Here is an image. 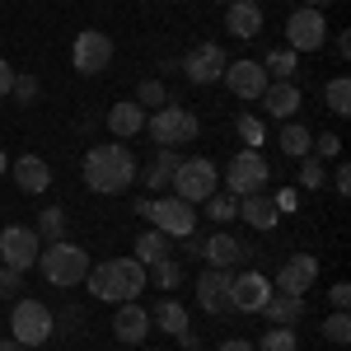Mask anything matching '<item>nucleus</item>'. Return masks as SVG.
<instances>
[{
    "label": "nucleus",
    "mask_w": 351,
    "mask_h": 351,
    "mask_svg": "<svg viewBox=\"0 0 351 351\" xmlns=\"http://www.w3.org/2000/svg\"><path fill=\"white\" fill-rule=\"evenodd\" d=\"M132 178H136V160H132V150H127L122 141H104V145H94V150L84 155V183L94 192H104V197L127 192Z\"/></svg>",
    "instance_id": "obj_1"
},
{
    "label": "nucleus",
    "mask_w": 351,
    "mask_h": 351,
    "mask_svg": "<svg viewBox=\"0 0 351 351\" xmlns=\"http://www.w3.org/2000/svg\"><path fill=\"white\" fill-rule=\"evenodd\" d=\"M84 281H89V291L99 300H108V304H127L145 291V267L136 263V258H112V263H99V267L84 271Z\"/></svg>",
    "instance_id": "obj_2"
},
{
    "label": "nucleus",
    "mask_w": 351,
    "mask_h": 351,
    "mask_svg": "<svg viewBox=\"0 0 351 351\" xmlns=\"http://www.w3.org/2000/svg\"><path fill=\"white\" fill-rule=\"evenodd\" d=\"M38 267H43V276L52 281V286H80L84 281V271H89V253H84L80 243H71V239H56L47 243L43 253H38Z\"/></svg>",
    "instance_id": "obj_3"
},
{
    "label": "nucleus",
    "mask_w": 351,
    "mask_h": 351,
    "mask_svg": "<svg viewBox=\"0 0 351 351\" xmlns=\"http://www.w3.org/2000/svg\"><path fill=\"white\" fill-rule=\"evenodd\" d=\"M145 132L155 136L160 150H178V145H188L192 136H197V117L188 108L164 104V108H155V117H145Z\"/></svg>",
    "instance_id": "obj_4"
},
{
    "label": "nucleus",
    "mask_w": 351,
    "mask_h": 351,
    "mask_svg": "<svg viewBox=\"0 0 351 351\" xmlns=\"http://www.w3.org/2000/svg\"><path fill=\"white\" fill-rule=\"evenodd\" d=\"M10 328H14V342L19 347H43L52 337V309L38 304V300H14Z\"/></svg>",
    "instance_id": "obj_5"
},
{
    "label": "nucleus",
    "mask_w": 351,
    "mask_h": 351,
    "mask_svg": "<svg viewBox=\"0 0 351 351\" xmlns=\"http://www.w3.org/2000/svg\"><path fill=\"white\" fill-rule=\"evenodd\" d=\"M169 188H173V197H183V202H192V206L206 202V197L216 192V164L202 160V155H197V160H183L178 169H173V183H169Z\"/></svg>",
    "instance_id": "obj_6"
},
{
    "label": "nucleus",
    "mask_w": 351,
    "mask_h": 351,
    "mask_svg": "<svg viewBox=\"0 0 351 351\" xmlns=\"http://www.w3.org/2000/svg\"><path fill=\"white\" fill-rule=\"evenodd\" d=\"M38 253H43L38 230H28V225H5V230H0V267L28 271L38 263Z\"/></svg>",
    "instance_id": "obj_7"
},
{
    "label": "nucleus",
    "mask_w": 351,
    "mask_h": 351,
    "mask_svg": "<svg viewBox=\"0 0 351 351\" xmlns=\"http://www.w3.org/2000/svg\"><path fill=\"white\" fill-rule=\"evenodd\" d=\"M150 225L169 234V239H188L192 230H197V211H192V202L183 197H160V202H150Z\"/></svg>",
    "instance_id": "obj_8"
},
{
    "label": "nucleus",
    "mask_w": 351,
    "mask_h": 351,
    "mask_svg": "<svg viewBox=\"0 0 351 351\" xmlns=\"http://www.w3.org/2000/svg\"><path fill=\"white\" fill-rule=\"evenodd\" d=\"M271 178L267 160L258 155V150H243L230 160V173H225V192L230 197H253V192H263V183Z\"/></svg>",
    "instance_id": "obj_9"
},
{
    "label": "nucleus",
    "mask_w": 351,
    "mask_h": 351,
    "mask_svg": "<svg viewBox=\"0 0 351 351\" xmlns=\"http://www.w3.org/2000/svg\"><path fill=\"white\" fill-rule=\"evenodd\" d=\"M328 38V19L324 10H309V5H300L295 14L286 19V47L291 52H319Z\"/></svg>",
    "instance_id": "obj_10"
},
{
    "label": "nucleus",
    "mask_w": 351,
    "mask_h": 351,
    "mask_svg": "<svg viewBox=\"0 0 351 351\" xmlns=\"http://www.w3.org/2000/svg\"><path fill=\"white\" fill-rule=\"evenodd\" d=\"M71 61H75L80 75H99V71H108V66H112V38H108V33H99V28H84L80 38H75V47H71Z\"/></svg>",
    "instance_id": "obj_11"
},
{
    "label": "nucleus",
    "mask_w": 351,
    "mask_h": 351,
    "mask_svg": "<svg viewBox=\"0 0 351 351\" xmlns=\"http://www.w3.org/2000/svg\"><path fill=\"white\" fill-rule=\"evenodd\" d=\"M178 66H183V75H188L192 84H216L220 75H225V66H230V56H225L220 43H202V47H192Z\"/></svg>",
    "instance_id": "obj_12"
},
{
    "label": "nucleus",
    "mask_w": 351,
    "mask_h": 351,
    "mask_svg": "<svg viewBox=\"0 0 351 351\" xmlns=\"http://www.w3.org/2000/svg\"><path fill=\"white\" fill-rule=\"evenodd\" d=\"M267 295H271V281L263 276V271L230 276V309H239V314H263Z\"/></svg>",
    "instance_id": "obj_13"
},
{
    "label": "nucleus",
    "mask_w": 351,
    "mask_h": 351,
    "mask_svg": "<svg viewBox=\"0 0 351 351\" xmlns=\"http://www.w3.org/2000/svg\"><path fill=\"white\" fill-rule=\"evenodd\" d=\"M220 80L230 84V94H234V99H263V89L271 84L267 71H263V61H230Z\"/></svg>",
    "instance_id": "obj_14"
},
{
    "label": "nucleus",
    "mask_w": 351,
    "mask_h": 351,
    "mask_svg": "<svg viewBox=\"0 0 351 351\" xmlns=\"http://www.w3.org/2000/svg\"><path fill=\"white\" fill-rule=\"evenodd\" d=\"M314 276H319V258L295 253V258H286L281 271H276V291H281V295H304V291L314 286Z\"/></svg>",
    "instance_id": "obj_15"
},
{
    "label": "nucleus",
    "mask_w": 351,
    "mask_h": 351,
    "mask_svg": "<svg viewBox=\"0 0 351 351\" xmlns=\"http://www.w3.org/2000/svg\"><path fill=\"white\" fill-rule=\"evenodd\" d=\"M197 304L206 314H230V271L220 267H206L202 281H197Z\"/></svg>",
    "instance_id": "obj_16"
},
{
    "label": "nucleus",
    "mask_w": 351,
    "mask_h": 351,
    "mask_svg": "<svg viewBox=\"0 0 351 351\" xmlns=\"http://www.w3.org/2000/svg\"><path fill=\"white\" fill-rule=\"evenodd\" d=\"M112 332H117V342L136 347V342L150 337V314H145L136 300H127V304H117V314H112Z\"/></svg>",
    "instance_id": "obj_17"
},
{
    "label": "nucleus",
    "mask_w": 351,
    "mask_h": 351,
    "mask_svg": "<svg viewBox=\"0 0 351 351\" xmlns=\"http://www.w3.org/2000/svg\"><path fill=\"white\" fill-rule=\"evenodd\" d=\"M225 28L234 38H258L263 33V5L258 0H230L225 5Z\"/></svg>",
    "instance_id": "obj_18"
},
{
    "label": "nucleus",
    "mask_w": 351,
    "mask_h": 351,
    "mask_svg": "<svg viewBox=\"0 0 351 351\" xmlns=\"http://www.w3.org/2000/svg\"><path fill=\"white\" fill-rule=\"evenodd\" d=\"M263 104H267L271 117H281V122H286V117H295V112H300V104H304V99H300L295 80H276V84H267V89H263Z\"/></svg>",
    "instance_id": "obj_19"
},
{
    "label": "nucleus",
    "mask_w": 351,
    "mask_h": 351,
    "mask_svg": "<svg viewBox=\"0 0 351 351\" xmlns=\"http://www.w3.org/2000/svg\"><path fill=\"white\" fill-rule=\"evenodd\" d=\"M263 314L271 319V328H295L304 319V295H281V291H271L267 304H263Z\"/></svg>",
    "instance_id": "obj_20"
},
{
    "label": "nucleus",
    "mask_w": 351,
    "mask_h": 351,
    "mask_svg": "<svg viewBox=\"0 0 351 351\" xmlns=\"http://www.w3.org/2000/svg\"><path fill=\"white\" fill-rule=\"evenodd\" d=\"M202 258H206L211 267L230 271V267L243 258V243L234 239V234H211V239H202Z\"/></svg>",
    "instance_id": "obj_21"
},
{
    "label": "nucleus",
    "mask_w": 351,
    "mask_h": 351,
    "mask_svg": "<svg viewBox=\"0 0 351 351\" xmlns=\"http://www.w3.org/2000/svg\"><path fill=\"white\" fill-rule=\"evenodd\" d=\"M239 220H248L253 230H276V220H281V211L271 206V197H263V192H253V197H239Z\"/></svg>",
    "instance_id": "obj_22"
},
{
    "label": "nucleus",
    "mask_w": 351,
    "mask_h": 351,
    "mask_svg": "<svg viewBox=\"0 0 351 351\" xmlns=\"http://www.w3.org/2000/svg\"><path fill=\"white\" fill-rule=\"evenodd\" d=\"M108 132L112 136H122V141H127V136H136V132H145V108H141V104H112L108 108Z\"/></svg>",
    "instance_id": "obj_23"
},
{
    "label": "nucleus",
    "mask_w": 351,
    "mask_h": 351,
    "mask_svg": "<svg viewBox=\"0 0 351 351\" xmlns=\"http://www.w3.org/2000/svg\"><path fill=\"white\" fill-rule=\"evenodd\" d=\"M14 183L24 192H47L52 169H47V160H38V155H24V160H14Z\"/></svg>",
    "instance_id": "obj_24"
},
{
    "label": "nucleus",
    "mask_w": 351,
    "mask_h": 351,
    "mask_svg": "<svg viewBox=\"0 0 351 351\" xmlns=\"http://www.w3.org/2000/svg\"><path fill=\"white\" fill-rule=\"evenodd\" d=\"M164 258H173V239L160 234V230H145V234L136 239V263H141V267H155Z\"/></svg>",
    "instance_id": "obj_25"
},
{
    "label": "nucleus",
    "mask_w": 351,
    "mask_h": 351,
    "mask_svg": "<svg viewBox=\"0 0 351 351\" xmlns=\"http://www.w3.org/2000/svg\"><path fill=\"white\" fill-rule=\"evenodd\" d=\"M178 150H160V155H155V160L145 164V178H141V183H145V188L150 192H164L169 188V183H173V169H178Z\"/></svg>",
    "instance_id": "obj_26"
},
{
    "label": "nucleus",
    "mask_w": 351,
    "mask_h": 351,
    "mask_svg": "<svg viewBox=\"0 0 351 351\" xmlns=\"http://www.w3.org/2000/svg\"><path fill=\"white\" fill-rule=\"evenodd\" d=\"M150 324H160L164 332H173V337H178V332H188V309H183L178 300H160V304H155V314H150Z\"/></svg>",
    "instance_id": "obj_27"
},
{
    "label": "nucleus",
    "mask_w": 351,
    "mask_h": 351,
    "mask_svg": "<svg viewBox=\"0 0 351 351\" xmlns=\"http://www.w3.org/2000/svg\"><path fill=\"white\" fill-rule=\"evenodd\" d=\"M263 71H267V80H295V71H300V52H291V47H276V52H267Z\"/></svg>",
    "instance_id": "obj_28"
},
{
    "label": "nucleus",
    "mask_w": 351,
    "mask_h": 351,
    "mask_svg": "<svg viewBox=\"0 0 351 351\" xmlns=\"http://www.w3.org/2000/svg\"><path fill=\"white\" fill-rule=\"evenodd\" d=\"M276 145H281L291 160H304V155H309V145H314V136L304 132L300 122H286V127H281V136H276Z\"/></svg>",
    "instance_id": "obj_29"
},
{
    "label": "nucleus",
    "mask_w": 351,
    "mask_h": 351,
    "mask_svg": "<svg viewBox=\"0 0 351 351\" xmlns=\"http://www.w3.org/2000/svg\"><path fill=\"white\" fill-rule=\"evenodd\" d=\"M66 211H61V206H47V211H43V216H38V225H33V230H38V239H47V243H56V239H66Z\"/></svg>",
    "instance_id": "obj_30"
},
{
    "label": "nucleus",
    "mask_w": 351,
    "mask_h": 351,
    "mask_svg": "<svg viewBox=\"0 0 351 351\" xmlns=\"http://www.w3.org/2000/svg\"><path fill=\"white\" fill-rule=\"evenodd\" d=\"M324 99H328V108L337 112V117H347V112H351V80H347V75H337V80H328Z\"/></svg>",
    "instance_id": "obj_31"
},
{
    "label": "nucleus",
    "mask_w": 351,
    "mask_h": 351,
    "mask_svg": "<svg viewBox=\"0 0 351 351\" xmlns=\"http://www.w3.org/2000/svg\"><path fill=\"white\" fill-rule=\"evenodd\" d=\"M206 216L220 220V225H225V220H239V197H230V192H211V197H206Z\"/></svg>",
    "instance_id": "obj_32"
},
{
    "label": "nucleus",
    "mask_w": 351,
    "mask_h": 351,
    "mask_svg": "<svg viewBox=\"0 0 351 351\" xmlns=\"http://www.w3.org/2000/svg\"><path fill=\"white\" fill-rule=\"evenodd\" d=\"M258 351H300L295 328H267V332H263V342H258Z\"/></svg>",
    "instance_id": "obj_33"
},
{
    "label": "nucleus",
    "mask_w": 351,
    "mask_h": 351,
    "mask_svg": "<svg viewBox=\"0 0 351 351\" xmlns=\"http://www.w3.org/2000/svg\"><path fill=\"white\" fill-rule=\"evenodd\" d=\"M38 94H43V84H38V75H14V84H10V99L14 104H38Z\"/></svg>",
    "instance_id": "obj_34"
},
{
    "label": "nucleus",
    "mask_w": 351,
    "mask_h": 351,
    "mask_svg": "<svg viewBox=\"0 0 351 351\" xmlns=\"http://www.w3.org/2000/svg\"><path fill=\"white\" fill-rule=\"evenodd\" d=\"M324 337H328V342H337V347H347V342H351V319H347V309H337V314L324 324Z\"/></svg>",
    "instance_id": "obj_35"
},
{
    "label": "nucleus",
    "mask_w": 351,
    "mask_h": 351,
    "mask_svg": "<svg viewBox=\"0 0 351 351\" xmlns=\"http://www.w3.org/2000/svg\"><path fill=\"white\" fill-rule=\"evenodd\" d=\"M136 104H141V108H164V104H169V94H164L160 80H141V89H136Z\"/></svg>",
    "instance_id": "obj_36"
},
{
    "label": "nucleus",
    "mask_w": 351,
    "mask_h": 351,
    "mask_svg": "<svg viewBox=\"0 0 351 351\" xmlns=\"http://www.w3.org/2000/svg\"><path fill=\"white\" fill-rule=\"evenodd\" d=\"M178 281H183V267H178L173 258H164V263H155V286H160V291H173Z\"/></svg>",
    "instance_id": "obj_37"
},
{
    "label": "nucleus",
    "mask_w": 351,
    "mask_h": 351,
    "mask_svg": "<svg viewBox=\"0 0 351 351\" xmlns=\"http://www.w3.org/2000/svg\"><path fill=\"white\" fill-rule=\"evenodd\" d=\"M319 160H337L342 155V136H332V132H324V136H314V145H309Z\"/></svg>",
    "instance_id": "obj_38"
},
{
    "label": "nucleus",
    "mask_w": 351,
    "mask_h": 351,
    "mask_svg": "<svg viewBox=\"0 0 351 351\" xmlns=\"http://www.w3.org/2000/svg\"><path fill=\"white\" fill-rule=\"evenodd\" d=\"M300 183H304V188H324V160L304 155V164H300Z\"/></svg>",
    "instance_id": "obj_39"
},
{
    "label": "nucleus",
    "mask_w": 351,
    "mask_h": 351,
    "mask_svg": "<svg viewBox=\"0 0 351 351\" xmlns=\"http://www.w3.org/2000/svg\"><path fill=\"white\" fill-rule=\"evenodd\" d=\"M24 291V271H14V267H0V300H14Z\"/></svg>",
    "instance_id": "obj_40"
},
{
    "label": "nucleus",
    "mask_w": 351,
    "mask_h": 351,
    "mask_svg": "<svg viewBox=\"0 0 351 351\" xmlns=\"http://www.w3.org/2000/svg\"><path fill=\"white\" fill-rule=\"evenodd\" d=\"M239 136L248 141V150H258V145H263V122L243 112V117H239Z\"/></svg>",
    "instance_id": "obj_41"
},
{
    "label": "nucleus",
    "mask_w": 351,
    "mask_h": 351,
    "mask_svg": "<svg viewBox=\"0 0 351 351\" xmlns=\"http://www.w3.org/2000/svg\"><path fill=\"white\" fill-rule=\"evenodd\" d=\"M328 300H332V309H347V304H351V286H347V281H337V286L328 291Z\"/></svg>",
    "instance_id": "obj_42"
},
{
    "label": "nucleus",
    "mask_w": 351,
    "mask_h": 351,
    "mask_svg": "<svg viewBox=\"0 0 351 351\" xmlns=\"http://www.w3.org/2000/svg\"><path fill=\"white\" fill-rule=\"evenodd\" d=\"M271 206H276V211H295V192H291V188H281L276 197H271Z\"/></svg>",
    "instance_id": "obj_43"
},
{
    "label": "nucleus",
    "mask_w": 351,
    "mask_h": 351,
    "mask_svg": "<svg viewBox=\"0 0 351 351\" xmlns=\"http://www.w3.org/2000/svg\"><path fill=\"white\" fill-rule=\"evenodd\" d=\"M10 84H14V71H10V61H5V56H0V99H5V94H10Z\"/></svg>",
    "instance_id": "obj_44"
},
{
    "label": "nucleus",
    "mask_w": 351,
    "mask_h": 351,
    "mask_svg": "<svg viewBox=\"0 0 351 351\" xmlns=\"http://www.w3.org/2000/svg\"><path fill=\"white\" fill-rule=\"evenodd\" d=\"M332 183H337V192H342V197H347V192H351V169H347V164H342V169L332 173Z\"/></svg>",
    "instance_id": "obj_45"
},
{
    "label": "nucleus",
    "mask_w": 351,
    "mask_h": 351,
    "mask_svg": "<svg viewBox=\"0 0 351 351\" xmlns=\"http://www.w3.org/2000/svg\"><path fill=\"white\" fill-rule=\"evenodd\" d=\"M220 351H258L253 342H243V337H230V342H220Z\"/></svg>",
    "instance_id": "obj_46"
},
{
    "label": "nucleus",
    "mask_w": 351,
    "mask_h": 351,
    "mask_svg": "<svg viewBox=\"0 0 351 351\" xmlns=\"http://www.w3.org/2000/svg\"><path fill=\"white\" fill-rule=\"evenodd\" d=\"M0 351H24V347H19V342H14V337H10V342H0Z\"/></svg>",
    "instance_id": "obj_47"
},
{
    "label": "nucleus",
    "mask_w": 351,
    "mask_h": 351,
    "mask_svg": "<svg viewBox=\"0 0 351 351\" xmlns=\"http://www.w3.org/2000/svg\"><path fill=\"white\" fill-rule=\"evenodd\" d=\"M328 5H332V0H309V10H328Z\"/></svg>",
    "instance_id": "obj_48"
},
{
    "label": "nucleus",
    "mask_w": 351,
    "mask_h": 351,
    "mask_svg": "<svg viewBox=\"0 0 351 351\" xmlns=\"http://www.w3.org/2000/svg\"><path fill=\"white\" fill-rule=\"evenodd\" d=\"M5 169H10V160H5V150H0V173H5Z\"/></svg>",
    "instance_id": "obj_49"
},
{
    "label": "nucleus",
    "mask_w": 351,
    "mask_h": 351,
    "mask_svg": "<svg viewBox=\"0 0 351 351\" xmlns=\"http://www.w3.org/2000/svg\"><path fill=\"white\" fill-rule=\"evenodd\" d=\"M216 5H230V0H216Z\"/></svg>",
    "instance_id": "obj_50"
}]
</instances>
